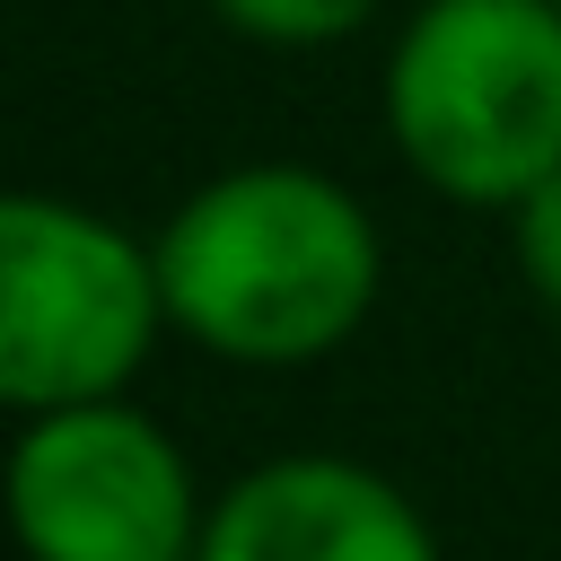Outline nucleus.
Masks as SVG:
<instances>
[{
    "instance_id": "1",
    "label": "nucleus",
    "mask_w": 561,
    "mask_h": 561,
    "mask_svg": "<svg viewBox=\"0 0 561 561\" xmlns=\"http://www.w3.org/2000/svg\"><path fill=\"white\" fill-rule=\"evenodd\" d=\"M149 245L167 280V324L237 368H298L342 351L386 280L368 202L298 158L210 175Z\"/></svg>"
},
{
    "instance_id": "5",
    "label": "nucleus",
    "mask_w": 561,
    "mask_h": 561,
    "mask_svg": "<svg viewBox=\"0 0 561 561\" xmlns=\"http://www.w3.org/2000/svg\"><path fill=\"white\" fill-rule=\"evenodd\" d=\"M202 561H438L403 482L351 456H272L210 500Z\"/></svg>"
},
{
    "instance_id": "7",
    "label": "nucleus",
    "mask_w": 561,
    "mask_h": 561,
    "mask_svg": "<svg viewBox=\"0 0 561 561\" xmlns=\"http://www.w3.org/2000/svg\"><path fill=\"white\" fill-rule=\"evenodd\" d=\"M508 237H517V272H526L535 307L561 316V175H543V184L508 210Z\"/></svg>"
},
{
    "instance_id": "6",
    "label": "nucleus",
    "mask_w": 561,
    "mask_h": 561,
    "mask_svg": "<svg viewBox=\"0 0 561 561\" xmlns=\"http://www.w3.org/2000/svg\"><path fill=\"white\" fill-rule=\"evenodd\" d=\"M210 9L245 44H272V53H324L377 18V0H210Z\"/></svg>"
},
{
    "instance_id": "2",
    "label": "nucleus",
    "mask_w": 561,
    "mask_h": 561,
    "mask_svg": "<svg viewBox=\"0 0 561 561\" xmlns=\"http://www.w3.org/2000/svg\"><path fill=\"white\" fill-rule=\"evenodd\" d=\"M386 140L430 193L517 210L561 175V0H421L386 53Z\"/></svg>"
},
{
    "instance_id": "3",
    "label": "nucleus",
    "mask_w": 561,
    "mask_h": 561,
    "mask_svg": "<svg viewBox=\"0 0 561 561\" xmlns=\"http://www.w3.org/2000/svg\"><path fill=\"white\" fill-rule=\"evenodd\" d=\"M158 333H175L158 245H140L131 228L61 193L0 202V403L9 412L123 394L158 351Z\"/></svg>"
},
{
    "instance_id": "4",
    "label": "nucleus",
    "mask_w": 561,
    "mask_h": 561,
    "mask_svg": "<svg viewBox=\"0 0 561 561\" xmlns=\"http://www.w3.org/2000/svg\"><path fill=\"white\" fill-rule=\"evenodd\" d=\"M9 526L26 561H202L210 500L140 403L96 394L26 412L9 447Z\"/></svg>"
}]
</instances>
